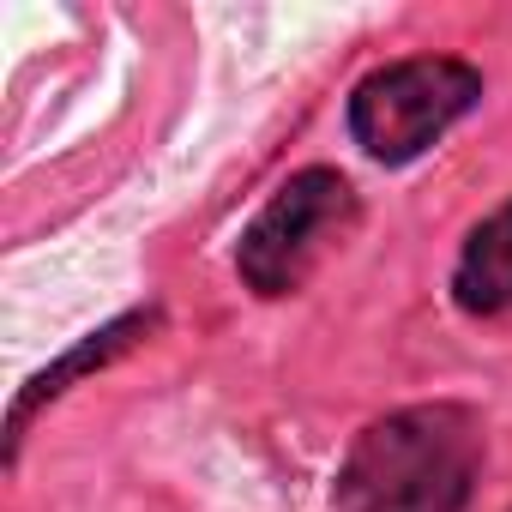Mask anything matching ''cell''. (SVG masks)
Here are the masks:
<instances>
[{"label":"cell","mask_w":512,"mask_h":512,"mask_svg":"<svg viewBox=\"0 0 512 512\" xmlns=\"http://www.w3.org/2000/svg\"><path fill=\"white\" fill-rule=\"evenodd\" d=\"M476 464L482 428L470 410H398L356 440L338 476V512H464Z\"/></svg>","instance_id":"cell-1"},{"label":"cell","mask_w":512,"mask_h":512,"mask_svg":"<svg viewBox=\"0 0 512 512\" xmlns=\"http://www.w3.org/2000/svg\"><path fill=\"white\" fill-rule=\"evenodd\" d=\"M356 223V193L344 175L332 169H302L296 181H284V193L253 217V229L241 235L235 266L247 278V290L260 296H290L302 290L320 260L350 235Z\"/></svg>","instance_id":"cell-2"},{"label":"cell","mask_w":512,"mask_h":512,"mask_svg":"<svg viewBox=\"0 0 512 512\" xmlns=\"http://www.w3.org/2000/svg\"><path fill=\"white\" fill-rule=\"evenodd\" d=\"M482 97V73L446 55L428 61H398L380 67L356 85L350 97V127L362 139L368 157L380 163H410L416 151H428L458 115H470V103Z\"/></svg>","instance_id":"cell-3"},{"label":"cell","mask_w":512,"mask_h":512,"mask_svg":"<svg viewBox=\"0 0 512 512\" xmlns=\"http://www.w3.org/2000/svg\"><path fill=\"white\" fill-rule=\"evenodd\" d=\"M452 290H458L464 314H500V308H512V205H500L464 241V260H458Z\"/></svg>","instance_id":"cell-4"},{"label":"cell","mask_w":512,"mask_h":512,"mask_svg":"<svg viewBox=\"0 0 512 512\" xmlns=\"http://www.w3.org/2000/svg\"><path fill=\"white\" fill-rule=\"evenodd\" d=\"M151 326H157V314H127V320L103 326L97 338H85V344H79L67 362H55L49 374H37V380H31V392L13 404V446H19V434H25V422H31V410H37V404L61 398V392H67V380H79V374H91V368L115 362L121 350H133V344H139V332H151Z\"/></svg>","instance_id":"cell-5"}]
</instances>
